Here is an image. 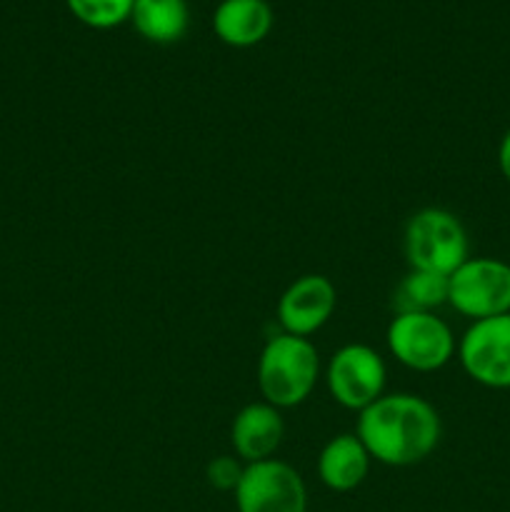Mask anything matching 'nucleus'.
<instances>
[{
    "label": "nucleus",
    "instance_id": "0eeeda50",
    "mask_svg": "<svg viewBox=\"0 0 510 512\" xmlns=\"http://www.w3.org/2000/svg\"><path fill=\"white\" fill-rule=\"evenodd\" d=\"M460 365L485 388H510V313L475 320L458 345Z\"/></svg>",
    "mask_w": 510,
    "mask_h": 512
},
{
    "label": "nucleus",
    "instance_id": "4468645a",
    "mask_svg": "<svg viewBox=\"0 0 510 512\" xmlns=\"http://www.w3.org/2000/svg\"><path fill=\"white\" fill-rule=\"evenodd\" d=\"M448 275L410 270L395 288L393 305L398 313H435L448 303Z\"/></svg>",
    "mask_w": 510,
    "mask_h": 512
},
{
    "label": "nucleus",
    "instance_id": "9d476101",
    "mask_svg": "<svg viewBox=\"0 0 510 512\" xmlns=\"http://www.w3.org/2000/svg\"><path fill=\"white\" fill-rule=\"evenodd\" d=\"M283 435V418H280L278 408H273L270 403L245 405L235 415L233 428H230V440H233L235 453L248 465L273 458Z\"/></svg>",
    "mask_w": 510,
    "mask_h": 512
},
{
    "label": "nucleus",
    "instance_id": "1a4fd4ad",
    "mask_svg": "<svg viewBox=\"0 0 510 512\" xmlns=\"http://www.w3.org/2000/svg\"><path fill=\"white\" fill-rule=\"evenodd\" d=\"M333 283L323 275H303L283 293L278 303V320L285 333L308 338L323 328L335 310Z\"/></svg>",
    "mask_w": 510,
    "mask_h": 512
},
{
    "label": "nucleus",
    "instance_id": "f03ea898",
    "mask_svg": "<svg viewBox=\"0 0 510 512\" xmlns=\"http://www.w3.org/2000/svg\"><path fill=\"white\" fill-rule=\"evenodd\" d=\"M318 350L308 338L280 333L265 343L258 360V385L273 408L300 405L318 380Z\"/></svg>",
    "mask_w": 510,
    "mask_h": 512
},
{
    "label": "nucleus",
    "instance_id": "423d86ee",
    "mask_svg": "<svg viewBox=\"0 0 510 512\" xmlns=\"http://www.w3.org/2000/svg\"><path fill=\"white\" fill-rule=\"evenodd\" d=\"M238 512H308V490L295 468L280 460L245 465L235 488Z\"/></svg>",
    "mask_w": 510,
    "mask_h": 512
},
{
    "label": "nucleus",
    "instance_id": "20e7f679",
    "mask_svg": "<svg viewBox=\"0 0 510 512\" xmlns=\"http://www.w3.org/2000/svg\"><path fill=\"white\" fill-rule=\"evenodd\" d=\"M448 283V303L473 323L510 313V265L505 260L468 258Z\"/></svg>",
    "mask_w": 510,
    "mask_h": 512
},
{
    "label": "nucleus",
    "instance_id": "ddd939ff",
    "mask_svg": "<svg viewBox=\"0 0 510 512\" xmlns=\"http://www.w3.org/2000/svg\"><path fill=\"white\" fill-rule=\"evenodd\" d=\"M135 28L153 43H173L188 30L185 0H135L130 10Z\"/></svg>",
    "mask_w": 510,
    "mask_h": 512
},
{
    "label": "nucleus",
    "instance_id": "dca6fc26",
    "mask_svg": "<svg viewBox=\"0 0 510 512\" xmlns=\"http://www.w3.org/2000/svg\"><path fill=\"white\" fill-rule=\"evenodd\" d=\"M243 470L245 468L235 458H230V455H220V458L210 460L205 475H208V483L213 485L215 490H233L235 493L240 478H243Z\"/></svg>",
    "mask_w": 510,
    "mask_h": 512
},
{
    "label": "nucleus",
    "instance_id": "f8f14e48",
    "mask_svg": "<svg viewBox=\"0 0 510 512\" xmlns=\"http://www.w3.org/2000/svg\"><path fill=\"white\" fill-rule=\"evenodd\" d=\"M273 25V10L265 0H223L215 8L213 28L220 40L230 45H255L268 35Z\"/></svg>",
    "mask_w": 510,
    "mask_h": 512
},
{
    "label": "nucleus",
    "instance_id": "39448f33",
    "mask_svg": "<svg viewBox=\"0 0 510 512\" xmlns=\"http://www.w3.org/2000/svg\"><path fill=\"white\" fill-rule=\"evenodd\" d=\"M388 348L405 368L433 373L450 363L455 338L435 313H395L388 325Z\"/></svg>",
    "mask_w": 510,
    "mask_h": 512
},
{
    "label": "nucleus",
    "instance_id": "9b49d317",
    "mask_svg": "<svg viewBox=\"0 0 510 512\" xmlns=\"http://www.w3.org/2000/svg\"><path fill=\"white\" fill-rule=\"evenodd\" d=\"M370 470V453L360 443L358 435H335L318 458V473L325 488L335 493H350L358 488Z\"/></svg>",
    "mask_w": 510,
    "mask_h": 512
},
{
    "label": "nucleus",
    "instance_id": "f3484780",
    "mask_svg": "<svg viewBox=\"0 0 510 512\" xmlns=\"http://www.w3.org/2000/svg\"><path fill=\"white\" fill-rule=\"evenodd\" d=\"M498 165H500V173H503V178L510 183V130L503 135V140H500Z\"/></svg>",
    "mask_w": 510,
    "mask_h": 512
},
{
    "label": "nucleus",
    "instance_id": "6e6552de",
    "mask_svg": "<svg viewBox=\"0 0 510 512\" xmlns=\"http://www.w3.org/2000/svg\"><path fill=\"white\" fill-rule=\"evenodd\" d=\"M328 390L348 410H365L383 395L385 363L368 345H345L330 358Z\"/></svg>",
    "mask_w": 510,
    "mask_h": 512
},
{
    "label": "nucleus",
    "instance_id": "2eb2a0df",
    "mask_svg": "<svg viewBox=\"0 0 510 512\" xmlns=\"http://www.w3.org/2000/svg\"><path fill=\"white\" fill-rule=\"evenodd\" d=\"M135 0H68V8L93 28H113L130 18Z\"/></svg>",
    "mask_w": 510,
    "mask_h": 512
},
{
    "label": "nucleus",
    "instance_id": "7ed1b4c3",
    "mask_svg": "<svg viewBox=\"0 0 510 512\" xmlns=\"http://www.w3.org/2000/svg\"><path fill=\"white\" fill-rule=\"evenodd\" d=\"M403 248L410 270H428L450 278L468 260V235L453 213L425 208L405 225Z\"/></svg>",
    "mask_w": 510,
    "mask_h": 512
},
{
    "label": "nucleus",
    "instance_id": "f257e3e1",
    "mask_svg": "<svg viewBox=\"0 0 510 512\" xmlns=\"http://www.w3.org/2000/svg\"><path fill=\"white\" fill-rule=\"evenodd\" d=\"M355 435L378 463L408 468L438 448L440 418L438 410L418 395H380L360 410Z\"/></svg>",
    "mask_w": 510,
    "mask_h": 512
}]
</instances>
